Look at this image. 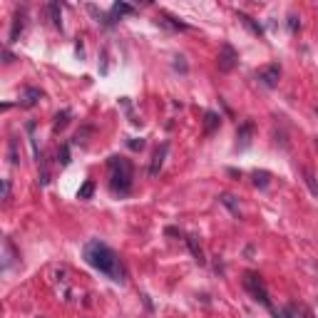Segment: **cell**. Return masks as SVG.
Instances as JSON below:
<instances>
[{
    "label": "cell",
    "mask_w": 318,
    "mask_h": 318,
    "mask_svg": "<svg viewBox=\"0 0 318 318\" xmlns=\"http://www.w3.org/2000/svg\"><path fill=\"white\" fill-rule=\"evenodd\" d=\"M236 62H239V53L234 50L232 45H221V50H219V58H216L219 70H221V72H232L234 67H236Z\"/></svg>",
    "instance_id": "obj_4"
},
{
    "label": "cell",
    "mask_w": 318,
    "mask_h": 318,
    "mask_svg": "<svg viewBox=\"0 0 318 318\" xmlns=\"http://www.w3.org/2000/svg\"><path fill=\"white\" fill-rule=\"evenodd\" d=\"M184 241H187V246L192 249V254H194L197 263H199V266H204V263H206V259H204V251H202V246H199V241H197V236H184Z\"/></svg>",
    "instance_id": "obj_10"
},
{
    "label": "cell",
    "mask_w": 318,
    "mask_h": 318,
    "mask_svg": "<svg viewBox=\"0 0 318 318\" xmlns=\"http://www.w3.org/2000/svg\"><path fill=\"white\" fill-rule=\"evenodd\" d=\"M23 28H25V13L20 10V13L15 15V20H13V28H10V42L18 40V35L23 32Z\"/></svg>",
    "instance_id": "obj_11"
},
{
    "label": "cell",
    "mask_w": 318,
    "mask_h": 318,
    "mask_svg": "<svg viewBox=\"0 0 318 318\" xmlns=\"http://www.w3.org/2000/svg\"><path fill=\"white\" fill-rule=\"evenodd\" d=\"M13 261H15V251H13V244H10V239H5V241H3V268L8 271V268L13 266Z\"/></svg>",
    "instance_id": "obj_12"
},
{
    "label": "cell",
    "mask_w": 318,
    "mask_h": 318,
    "mask_svg": "<svg viewBox=\"0 0 318 318\" xmlns=\"http://www.w3.org/2000/svg\"><path fill=\"white\" fill-rule=\"evenodd\" d=\"M132 13H134V8H132V5H127V3H115V5H112V15H115V18L132 15Z\"/></svg>",
    "instance_id": "obj_14"
},
{
    "label": "cell",
    "mask_w": 318,
    "mask_h": 318,
    "mask_svg": "<svg viewBox=\"0 0 318 318\" xmlns=\"http://www.w3.org/2000/svg\"><path fill=\"white\" fill-rule=\"evenodd\" d=\"M92 194H95V181H92V179H87L85 184L80 187L77 197H80V199H92Z\"/></svg>",
    "instance_id": "obj_16"
},
{
    "label": "cell",
    "mask_w": 318,
    "mask_h": 318,
    "mask_svg": "<svg viewBox=\"0 0 318 318\" xmlns=\"http://www.w3.org/2000/svg\"><path fill=\"white\" fill-rule=\"evenodd\" d=\"M167 154H169V145L164 142V145L159 147L157 152H154V157H152V167H149V176H157V174L162 172V167H164V159H167Z\"/></svg>",
    "instance_id": "obj_7"
},
{
    "label": "cell",
    "mask_w": 318,
    "mask_h": 318,
    "mask_svg": "<svg viewBox=\"0 0 318 318\" xmlns=\"http://www.w3.org/2000/svg\"><path fill=\"white\" fill-rule=\"evenodd\" d=\"M82 256H85V261L92 266V268H97L100 274L110 276V279L117 281V284H122V281L127 279V271H124V263L119 259V254H117L115 249H110L107 244H102L100 239L87 241Z\"/></svg>",
    "instance_id": "obj_1"
},
{
    "label": "cell",
    "mask_w": 318,
    "mask_h": 318,
    "mask_svg": "<svg viewBox=\"0 0 318 318\" xmlns=\"http://www.w3.org/2000/svg\"><path fill=\"white\" fill-rule=\"evenodd\" d=\"M58 159H60V164H62V167H67V164H70V149H67V147H62V149L58 152Z\"/></svg>",
    "instance_id": "obj_19"
},
{
    "label": "cell",
    "mask_w": 318,
    "mask_h": 318,
    "mask_svg": "<svg viewBox=\"0 0 318 318\" xmlns=\"http://www.w3.org/2000/svg\"><path fill=\"white\" fill-rule=\"evenodd\" d=\"M316 112H318V107H316Z\"/></svg>",
    "instance_id": "obj_26"
},
{
    "label": "cell",
    "mask_w": 318,
    "mask_h": 318,
    "mask_svg": "<svg viewBox=\"0 0 318 318\" xmlns=\"http://www.w3.org/2000/svg\"><path fill=\"white\" fill-rule=\"evenodd\" d=\"M298 25H301V23H298V18H296V15H291V18H289V28H291V32H296V28H298Z\"/></svg>",
    "instance_id": "obj_24"
},
{
    "label": "cell",
    "mask_w": 318,
    "mask_h": 318,
    "mask_svg": "<svg viewBox=\"0 0 318 318\" xmlns=\"http://www.w3.org/2000/svg\"><path fill=\"white\" fill-rule=\"evenodd\" d=\"M244 286L249 289V293L254 296V301H259V303H263L271 313H274V306H271V301H268V291H266V286L261 284V276L259 274H254V271H246L244 274Z\"/></svg>",
    "instance_id": "obj_3"
},
{
    "label": "cell",
    "mask_w": 318,
    "mask_h": 318,
    "mask_svg": "<svg viewBox=\"0 0 318 318\" xmlns=\"http://www.w3.org/2000/svg\"><path fill=\"white\" fill-rule=\"evenodd\" d=\"M67 117H70V112L65 110V112H60L58 117H55V129H62L65 124H67Z\"/></svg>",
    "instance_id": "obj_20"
},
{
    "label": "cell",
    "mask_w": 318,
    "mask_h": 318,
    "mask_svg": "<svg viewBox=\"0 0 318 318\" xmlns=\"http://www.w3.org/2000/svg\"><path fill=\"white\" fill-rule=\"evenodd\" d=\"M219 202L224 204V206H229L234 216H239V204H236V199H234L232 194H221V197H219Z\"/></svg>",
    "instance_id": "obj_17"
},
{
    "label": "cell",
    "mask_w": 318,
    "mask_h": 318,
    "mask_svg": "<svg viewBox=\"0 0 318 318\" xmlns=\"http://www.w3.org/2000/svg\"><path fill=\"white\" fill-rule=\"evenodd\" d=\"M256 80H259L263 87H268V89L279 87V80H281V67H279V65H268V67H263V70L256 72Z\"/></svg>",
    "instance_id": "obj_5"
},
{
    "label": "cell",
    "mask_w": 318,
    "mask_h": 318,
    "mask_svg": "<svg viewBox=\"0 0 318 318\" xmlns=\"http://www.w3.org/2000/svg\"><path fill=\"white\" fill-rule=\"evenodd\" d=\"M42 97H45L42 89H37V87H28V89H23V95H20V105H23V107H35Z\"/></svg>",
    "instance_id": "obj_8"
},
{
    "label": "cell",
    "mask_w": 318,
    "mask_h": 318,
    "mask_svg": "<svg viewBox=\"0 0 318 318\" xmlns=\"http://www.w3.org/2000/svg\"><path fill=\"white\" fill-rule=\"evenodd\" d=\"M239 20H241V23H244L246 28H251V30H254L256 35H263V28H261V25H256V23H254V18H249V15H244V13H239Z\"/></svg>",
    "instance_id": "obj_18"
},
{
    "label": "cell",
    "mask_w": 318,
    "mask_h": 318,
    "mask_svg": "<svg viewBox=\"0 0 318 318\" xmlns=\"http://www.w3.org/2000/svg\"><path fill=\"white\" fill-rule=\"evenodd\" d=\"M219 124H221V117L216 112H206L204 115V134H214L219 129Z\"/></svg>",
    "instance_id": "obj_9"
},
{
    "label": "cell",
    "mask_w": 318,
    "mask_h": 318,
    "mask_svg": "<svg viewBox=\"0 0 318 318\" xmlns=\"http://www.w3.org/2000/svg\"><path fill=\"white\" fill-rule=\"evenodd\" d=\"M251 134H254V124H251V122H244V124L239 127V132H236V147H239L241 152L251 147Z\"/></svg>",
    "instance_id": "obj_6"
},
{
    "label": "cell",
    "mask_w": 318,
    "mask_h": 318,
    "mask_svg": "<svg viewBox=\"0 0 318 318\" xmlns=\"http://www.w3.org/2000/svg\"><path fill=\"white\" fill-rule=\"evenodd\" d=\"M306 184L311 187V192H313V194L318 197V184H316V179H313V174H308V172H306Z\"/></svg>",
    "instance_id": "obj_21"
},
{
    "label": "cell",
    "mask_w": 318,
    "mask_h": 318,
    "mask_svg": "<svg viewBox=\"0 0 318 318\" xmlns=\"http://www.w3.org/2000/svg\"><path fill=\"white\" fill-rule=\"evenodd\" d=\"M251 179H254V187H259V189H268V184H271V174L263 172V169H256V172L251 174Z\"/></svg>",
    "instance_id": "obj_13"
},
{
    "label": "cell",
    "mask_w": 318,
    "mask_h": 318,
    "mask_svg": "<svg viewBox=\"0 0 318 318\" xmlns=\"http://www.w3.org/2000/svg\"><path fill=\"white\" fill-rule=\"evenodd\" d=\"M3 199H5V202L10 199V184H8V179L3 181Z\"/></svg>",
    "instance_id": "obj_23"
},
{
    "label": "cell",
    "mask_w": 318,
    "mask_h": 318,
    "mask_svg": "<svg viewBox=\"0 0 318 318\" xmlns=\"http://www.w3.org/2000/svg\"><path fill=\"white\" fill-rule=\"evenodd\" d=\"M37 318H42V316H37Z\"/></svg>",
    "instance_id": "obj_25"
},
{
    "label": "cell",
    "mask_w": 318,
    "mask_h": 318,
    "mask_svg": "<svg viewBox=\"0 0 318 318\" xmlns=\"http://www.w3.org/2000/svg\"><path fill=\"white\" fill-rule=\"evenodd\" d=\"M132 162L127 157H110V184H112V192L117 194H127L132 189Z\"/></svg>",
    "instance_id": "obj_2"
},
{
    "label": "cell",
    "mask_w": 318,
    "mask_h": 318,
    "mask_svg": "<svg viewBox=\"0 0 318 318\" xmlns=\"http://www.w3.org/2000/svg\"><path fill=\"white\" fill-rule=\"evenodd\" d=\"M127 145H129V149H142V147H145V140H129Z\"/></svg>",
    "instance_id": "obj_22"
},
{
    "label": "cell",
    "mask_w": 318,
    "mask_h": 318,
    "mask_svg": "<svg viewBox=\"0 0 318 318\" xmlns=\"http://www.w3.org/2000/svg\"><path fill=\"white\" fill-rule=\"evenodd\" d=\"M48 10H50V18H53L55 28H62V10H60L58 3H50V5H48Z\"/></svg>",
    "instance_id": "obj_15"
}]
</instances>
